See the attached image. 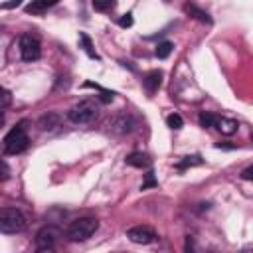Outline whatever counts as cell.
<instances>
[{"mask_svg":"<svg viewBox=\"0 0 253 253\" xmlns=\"http://www.w3.org/2000/svg\"><path fill=\"white\" fill-rule=\"evenodd\" d=\"M215 148H227V150H231V148H235V144H223V142H217Z\"/></svg>","mask_w":253,"mask_h":253,"instance_id":"28","label":"cell"},{"mask_svg":"<svg viewBox=\"0 0 253 253\" xmlns=\"http://www.w3.org/2000/svg\"><path fill=\"white\" fill-rule=\"evenodd\" d=\"M97 229H99V219L97 217H79V219H75L67 225L65 237L73 243H79V241H87Z\"/></svg>","mask_w":253,"mask_h":253,"instance_id":"1","label":"cell"},{"mask_svg":"<svg viewBox=\"0 0 253 253\" xmlns=\"http://www.w3.org/2000/svg\"><path fill=\"white\" fill-rule=\"evenodd\" d=\"M12 93L8 91V89H2V111H6L8 109V105H10V101H12V97H10Z\"/></svg>","mask_w":253,"mask_h":253,"instance_id":"24","label":"cell"},{"mask_svg":"<svg viewBox=\"0 0 253 253\" xmlns=\"http://www.w3.org/2000/svg\"><path fill=\"white\" fill-rule=\"evenodd\" d=\"M26 215L16 208L0 210V231L2 233H20L26 229Z\"/></svg>","mask_w":253,"mask_h":253,"instance_id":"3","label":"cell"},{"mask_svg":"<svg viewBox=\"0 0 253 253\" xmlns=\"http://www.w3.org/2000/svg\"><path fill=\"white\" fill-rule=\"evenodd\" d=\"M125 162H126L128 166H132V168H148V166H150V158H148L144 152H130V154L125 158Z\"/></svg>","mask_w":253,"mask_h":253,"instance_id":"14","label":"cell"},{"mask_svg":"<svg viewBox=\"0 0 253 253\" xmlns=\"http://www.w3.org/2000/svg\"><path fill=\"white\" fill-rule=\"evenodd\" d=\"M166 125H168L172 130H180V128L184 126V119H182L178 113H172V115L166 117Z\"/></svg>","mask_w":253,"mask_h":253,"instance_id":"21","label":"cell"},{"mask_svg":"<svg viewBox=\"0 0 253 253\" xmlns=\"http://www.w3.org/2000/svg\"><path fill=\"white\" fill-rule=\"evenodd\" d=\"M79 43H81V47H83V51H85V53H87V55H89L91 59H101V57H99V53H97V51L93 49V43H91V38H89L87 34H83V32L79 34Z\"/></svg>","mask_w":253,"mask_h":253,"instance_id":"16","label":"cell"},{"mask_svg":"<svg viewBox=\"0 0 253 253\" xmlns=\"http://www.w3.org/2000/svg\"><path fill=\"white\" fill-rule=\"evenodd\" d=\"M59 123H61V117L57 113L49 111V113H45V115H42L38 119V128L42 132H51V130H55L59 126Z\"/></svg>","mask_w":253,"mask_h":253,"instance_id":"9","label":"cell"},{"mask_svg":"<svg viewBox=\"0 0 253 253\" xmlns=\"http://www.w3.org/2000/svg\"><path fill=\"white\" fill-rule=\"evenodd\" d=\"M215 117H217V115H213V113L202 111V113H200V117H198L200 126H202V128H210V126H213V125H215Z\"/></svg>","mask_w":253,"mask_h":253,"instance_id":"20","label":"cell"},{"mask_svg":"<svg viewBox=\"0 0 253 253\" xmlns=\"http://www.w3.org/2000/svg\"><path fill=\"white\" fill-rule=\"evenodd\" d=\"M134 128V119L128 113H117L113 119H109V130L115 134H126Z\"/></svg>","mask_w":253,"mask_h":253,"instance_id":"8","label":"cell"},{"mask_svg":"<svg viewBox=\"0 0 253 253\" xmlns=\"http://www.w3.org/2000/svg\"><path fill=\"white\" fill-rule=\"evenodd\" d=\"M0 166H2V176H0V180H2V182H6V180L10 178V168H8V164H6V160H4V158L0 160Z\"/></svg>","mask_w":253,"mask_h":253,"instance_id":"25","label":"cell"},{"mask_svg":"<svg viewBox=\"0 0 253 253\" xmlns=\"http://www.w3.org/2000/svg\"><path fill=\"white\" fill-rule=\"evenodd\" d=\"M119 26H121V28H130V26H132V14H130V12L123 14V16L119 18Z\"/></svg>","mask_w":253,"mask_h":253,"instance_id":"23","label":"cell"},{"mask_svg":"<svg viewBox=\"0 0 253 253\" xmlns=\"http://www.w3.org/2000/svg\"><path fill=\"white\" fill-rule=\"evenodd\" d=\"M91 4L97 12H111L117 6V0H91Z\"/></svg>","mask_w":253,"mask_h":253,"instance_id":"19","label":"cell"},{"mask_svg":"<svg viewBox=\"0 0 253 253\" xmlns=\"http://www.w3.org/2000/svg\"><path fill=\"white\" fill-rule=\"evenodd\" d=\"M251 142H253V130H251Z\"/></svg>","mask_w":253,"mask_h":253,"instance_id":"29","label":"cell"},{"mask_svg":"<svg viewBox=\"0 0 253 253\" xmlns=\"http://www.w3.org/2000/svg\"><path fill=\"white\" fill-rule=\"evenodd\" d=\"M22 2H24V0H10V2H4V4H2V8H6V10H8V8H14V6H20Z\"/></svg>","mask_w":253,"mask_h":253,"instance_id":"27","label":"cell"},{"mask_svg":"<svg viewBox=\"0 0 253 253\" xmlns=\"http://www.w3.org/2000/svg\"><path fill=\"white\" fill-rule=\"evenodd\" d=\"M156 186H158V180L154 178V172L148 170V172L144 174V182L140 184V190H148V188H156Z\"/></svg>","mask_w":253,"mask_h":253,"instance_id":"22","label":"cell"},{"mask_svg":"<svg viewBox=\"0 0 253 253\" xmlns=\"http://www.w3.org/2000/svg\"><path fill=\"white\" fill-rule=\"evenodd\" d=\"M202 164H204V158H202L200 154H192V156H184V158L176 164V168H178V170H186V168L202 166Z\"/></svg>","mask_w":253,"mask_h":253,"instance_id":"15","label":"cell"},{"mask_svg":"<svg viewBox=\"0 0 253 253\" xmlns=\"http://www.w3.org/2000/svg\"><path fill=\"white\" fill-rule=\"evenodd\" d=\"M83 87H93V89H97L99 91V101L101 103H111L113 101V91H109V89H103L101 85H97V83H93V81H85L83 83Z\"/></svg>","mask_w":253,"mask_h":253,"instance_id":"17","label":"cell"},{"mask_svg":"<svg viewBox=\"0 0 253 253\" xmlns=\"http://www.w3.org/2000/svg\"><path fill=\"white\" fill-rule=\"evenodd\" d=\"M126 237L136 245H150L156 241V231L148 225H132L126 229Z\"/></svg>","mask_w":253,"mask_h":253,"instance_id":"7","label":"cell"},{"mask_svg":"<svg viewBox=\"0 0 253 253\" xmlns=\"http://www.w3.org/2000/svg\"><path fill=\"white\" fill-rule=\"evenodd\" d=\"M67 119L75 125H89L97 119V105L93 101H81L67 113Z\"/></svg>","mask_w":253,"mask_h":253,"instance_id":"4","label":"cell"},{"mask_svg":"<svg viewBox=\"0 0 253 253\" xmlns=\"http://www.w3.org/2000/svg\"><path fill=\"white\" fill-rule=\"evenodd\" d=\"M59 0H32L28 6H26V12L28 14H43L47 12L49 8H53Z\"/></svg>","mask_w":253,"mask_h":253,"instance_id":"13","label":"cell"},{"mask_svg":"<svg viewBox=\"0 0 253 253\" xmlns=\"http://www.w3.org/2000/svg\"><path fill=\"white\" fill-rule=\"evenodd\" d=\"M241 178H243V180H253V164L247 166L245 170H241Z\"/></svg>","mask_w":253,"mask_h":253,"instance_id":"26","label":"cell"},{"mask_svg":"<svg viewBox=\"0 0 253 253\" xmlns=\"http://www.w3.org/2000/svg\"><path fill=\"white\" fill-rule=\"evenodd\" d=\"M18 45H20V55H22L24 61H36V59H40L42 45H40L38 38H34L32 34H22Z\"/></svg>","mask_w":253,"mask_h":253,"instance_id":"5","label":"cell"},{"mask_svg":"<svg viewBox=\"0 0 253 253\" xmlns=\"http://www.w3.org/2000/svg\"><path fill=\"white\" fill-rule=\"evenodd\" d=\"M59 237V231L57 227L53 225H43L38 233H36V249L42 253V251H51L55 247V241Z\"/></svg>","mask_w":253,"mask_h":253,"instance_id":"6","label":"cell"},{"mask_svg":"<svg viewBox=\"0 0 253 253\" xmlns=\"http://www.w3.org/2000/svg\"><path fill=\"white\" fill-rule=\"evenodd\" d=\"M184 14H188L190 18H194V20H198V22H202V24H211L213 20H211V16L206 12V10H202V8H198L196 4H184Z\"/></svg>","mask_w":253,"mask_h":253,"instance_id":"11","label":"cell"},{"mask_svg":"<svg viewBox=\"0 0 253 253\" xmlns=\"http://www.w3.org/2000/svg\"><path fill=\"white\" fill-rule=\"evenodd\" d=\"M172 49H174V45H172V42H160L158 45H156V57L158 59H166L170 53H172Z\"/></svg>","mask_w":253,"mask_h":253,"instance_id":"18","label":"cell"},{"mask_svg":"<svg viewBox=\"0 0 253 253\" xmlns=\"http://www.w3.org/2000/svg\"><path fill=\"white\" fill-rule=\"evenodd\" d=\"M221 134H225V136H231V134H235L237 132V128H239V123L235 121V119H227V117H215V125H213Z\"/></svg>","mask_w":253,"mask_h":253,"instance_id":"10","label":"cell"},{"mask_svg":"<svg viewBox=\"0 0 253 253\" xmlns=\"http://www.w3.org/2000/svg\"><path fill=\"white\" fill-rule=\"evenodd\" d=\"M28 142H30V138H28V132H26V123L22 121V123H18L16 126H12L6 132L4 140H2L4 154H20V152H24L28 148Z\"/></svg>","mask_w":253,"mask_h":253,"instance_id":"2","label":"cell"},{"mask_svg":"<svg viewBox=\"0 0 253 253\" xmlns=\"http://www.w3.org/2000/svg\"><path fill=\"white\" fill-rule=\"evenodd\" d=\"M142 83H144V89H146L150 95H152V93H156V91H158V87H160V83H162V71H158V69L148 71V73L144 75Z\"/></svg>","mask_w":253,"mask_h":253,"instance_id":"12","label":"cell"}]
</instances>
